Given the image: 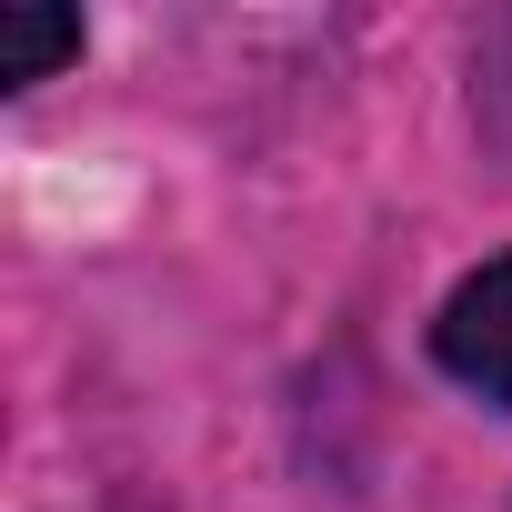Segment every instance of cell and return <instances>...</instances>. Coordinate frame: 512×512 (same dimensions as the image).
<instances>
[{
    "label": "cell",
    "mask_w": 512,
    "mask_h": 512,
    "mask_svg": "<svg viewBox=\"0 0 512 512\" xmlns=\"http://www.w3.org/2000/svg\"><path fill=\"white\" fill-rule=\"evenodd\" d=\"M422 352H432V372H442L462 402L512 412V251L472 262V272H462V282L432 302Z\"/></svg>",
    "instance_id": "cell-1"
},
{
    "label": "cell",
    "mask_w": 512,
    "mask_h": 512,
    "mask_svg": "<svg viewBox=\"0 0 512 512\" xmlns=\"http://www.w3.org/2000/svg\"><path fill=\"white\" fill-rule=\"evenodd\" d=\"M91 51V31H81V11H51V0H21V11H0V91H41V81H61L71 61Z\"/></svg>",
    "instance_id": "cell-2"
},
{
    "label": "cell",
    "mask_w": 512,
    "mask_h": 512,
    "mask_svg": "<svg viewBox=\"0 0 512 512\" xmlns=\"http://www.w3.org/2000/svg\"><path fill=\"white\" fill-rule=\"evenodd\" d=\"M462 111L492 161H512V0L462 31Z\"/></svg>",
    "instance_id": "cell-3"
}]
</instances>
